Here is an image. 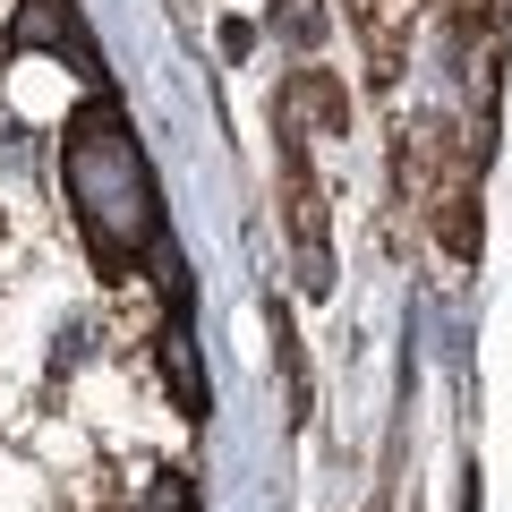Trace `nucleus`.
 Returning a JSON list of instances; mask_svg holds the SVG:
<instances>
[{
	"instance_id": "f257e3e1",
	"label": "nucleus",
	"mask_w": 512,
	"mask_h": 512,
	"mask_svg": "<svg viewBox=\"0 0 512 512\" xmlns=\"http://www.w3.org/2000/svg\"><path fill=\"white\" fill-rule=\"evenodd\" d=\"M26 43H60V52H69V43H77L69 0H26V9H18V26H9V52H26Z\"/></svg>"
},
{
	"instance_id": "f03ea898",
	"label": "nucleus",
	"mask_w": 512,
	"mask_h": 512,
	"mask_svg": "<svg viewBox=\"0 0 512 512\" xmlns=\"http://www.w3.org/2000/svg\"><path fill=\"white\" fill-rule=\"evenodd\" d=\"M274 18H282V35H291L299 52H316V43H325V9H316V0H282Z\"/></svg>"
},
{
	"instance_id": "7ed1b4c3",
	"label": "nucleus",
	"mask_w": 512,
	"mask_h": 512,
	"mask_svg": "<svg viewBox=\"0 0 512 512\" xmlns=\"http://www.w3.org/2000/svg\"><path fill=\"white\" fill-rule=\"evenodd\" d=\"M154 512H188V470H163V487H154Z\"/></svg>"
}]
</instances>
